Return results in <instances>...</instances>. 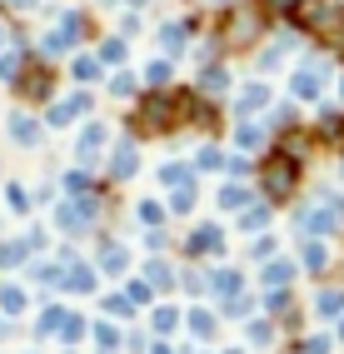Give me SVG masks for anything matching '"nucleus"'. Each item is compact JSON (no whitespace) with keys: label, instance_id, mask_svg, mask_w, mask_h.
<instances>
[{"label":"nucleus","instance_id":"8","mask_svg":"<svg viewBox=\"0 0 344 354\" xmlns=\"http://www.w3.org/2000/svg\"><path fill=\"white\" fill-rule=\"evenodd\" d=\"M339 304H344V295H325V299H319V310H325V315H334Z\"/></svg>","mask_w":344,"mask_h":354},{"label":"nucleus","instance_id":"2","mask_svg":"<svg viewBox=\"0 0 344 354\" xmlns=\"http://www.w3.org/2000/svg\"><path fill=\"white\" fill-rule=\"evenodd\" d=\"M165 120H170V100H145L140 125H145V130H165Z\"/></svg>","mask_w":344,"mask_h":354},{"label":"nucleus","instance_id":"4","mask_svg":"<svg viewBox=\"0 0 344 354\" xmlns=\"http://www.w3.org/2000/svg\"><path fill=\"white\" fill-rule=\"evenodd\" d=\"M26 95H45V90H50V75H45V70H35V75H26Z\"/></svg>","mask_w":344,"mask_h":354},{"label":"nucleus","instance_id":"7","mask_svg":"<svg viewBox=\"0 0 344 354\" xmlns=\"http://www.w3.org/2000/svg\"><path fill=\"white\" fill-rule=\"evenodd\" d=\"M305 265H314V270H319V265H325V250L309 245V250H305Z\"/></svg>","mask_w":344,"mask_h":354},{"label":"nucleus","instance_id":"6","mask_svg":"<svg viewBox=\"0 0 344 354\" xmlns=\"http://www.w3.org/2000/svg\"><path fill=\"white\" fill-rule=\"evenodd\" d=\"M294 90H300V95H314V90H319V75H309V70H305V75L294 80Z\"/></svg>","mask_w":344,"mask_h":354},{"label":"nucleus","instance_id":"10","mask_svg":"<svg viewBox=\"0 0 344 354\" xmlns=\"http://www.w3.org/2000/svg\"><path fill=\"white\" fill-rule=\"evenodd\" d=\"M339 335H344V329H339Z\"/></svg>","mask_w":344,"mask_h":354},{"label":"nucleus","instance_id":"5","mask_svg":"<svg viewBox=\"0 0 344 354\" xmlns=\"http://www.w3.org/2000/svg\"><path fill=\"white\" fill-rule=\"evenodd\" d=\"M319 130H325V140H339L344 135V120H339V115H325V125H319Z\"/></svg>","mask_w":344,"mask_h":354},{"label":"nucleus","instance_id":"9","mask_svg":"<svg viewBox=\"0 0 344 354\" xmlns=\"http://www.w3.org/2000/svg\"><path fill=\"white\" fill-rule=\"evenodd\" d=\"M265 6H269V10H289V6H294V0H265Z\"/></svg>","mask_w":344,"mask_h":354},{"label":"nucleus","instance_id":"1","mask_svg":"<svg viewBox=\"0 0 344 354\" xmlns=\"http://www.w3.org/2000/svg\"><path fill=\"white\" fill-rule=\"evenodd\" d=\"M265 190H269L274 200H285V195L294 190V165H289V160H269V170H265Z\"/></svg>","mask_w":344,"mask_h":354},{"label":"nucleus","instance_id":"3","mask_svg":"<svg viewBox=\"0 0 344 354\" xmlns=\"http://www.w3.org/2000/svg\"><path fill=\"white\" fill-rule=\"evenodd\" d=\"M190 250H220V230H210V225L195 230V234H190Z\"/></svg>","mask_w":344,"mask_h":354}]
</instances>
